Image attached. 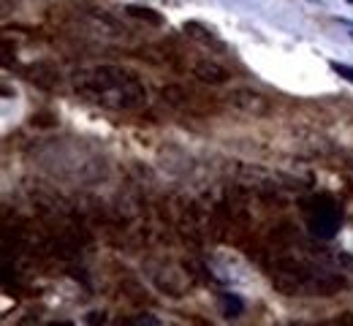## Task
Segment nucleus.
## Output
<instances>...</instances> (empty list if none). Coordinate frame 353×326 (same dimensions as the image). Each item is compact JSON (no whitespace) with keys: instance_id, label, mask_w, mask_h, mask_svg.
Listing matches in <instances>:
<instances>
[{"instance_id":"obj_1","label":"nucleus","mask_w":353,"mask_h":326,"mask_svg":"<svg viewBox=\"0 0 353 326\" xmlns=\"http://www.w3.org/2000/svg\"><path fill=\"white\" fill-rule=\"evenodd\" d=\"M337 229H340V210L329 198H321L310 212V232L318 239H332Z\"/></svg>"},{"instance_id":"obj_2","label":"nucleus","mask_w":353,"mask_h":326,"mask_svg":"<svg viewBox=\"0 0 353 326\" xmlns=\"http://www.w3.org/2000/svg\"><path fill=\"white\" fill-rule=\"evenodd\" d=\"M28 79H30V82H36V85H39V88H44V90H54V88H57V82H60V74H57L52 65L39 63L36 68H30V71H28Z\"/></svg>"},{"instance_id":"obj_3","label":"nucleus","mask_w":353,"mask_h":326,"mask_svg":"<svg viewBox=\"0 0 353 326\" xmlns=\"http://www.w3.org/2000/svg\"><path fill=\"white\" fill-rule=\"evenodd\" d=\"M193 74L204 82V85H221L228 79V74L223 71L221 65H215V63H199V65H193Z\"/></svg>"},{"instance_id":"obj_4","label":"nucleus","mask_w":353,"mask_h":326,"mask_svg":"<svg viewBox=\"0 0 353 326\" xmlns=\"http://www.w3.org/2000/svg\"><path fill=\"white\" fill-rule=\"evenodd\" d=\"M125 11H128L131 17H136V19H147L150 25H161V22H163L161 11H155V8H147V6H128Z\"/></svg>"},{"instance_id":"obj_5","label":"nucleus","mask_w":353,"mask_h":326,"mask_svg":"<svg viewBox=\"0 0 353 326\" xmlns=\"http://www.w3.org/2000/svg\"><path fill=\"white\" fill-rule=\"evenodd\" d=\"M185 33H188V36H201L204 41H215L212 30H207V28L199 25V22H188V25H185Z\"/></svg>"},{"instance_id":"obj_6","label":"nucleus","mask_w":353,"mask_h":326,"mask_svg":"<svg viewBox=\"0 0 353 326\" xmlns=\"http://www.w3.org/2000/svg\"><path fill=\"white\" fill-rule=\"evenodd\" d=\"M225 313L228 316H239L242 313V299L239 296H225Z\"/></svg>"},{"instance_id":"obj_7","label":"nucleus","mask_w":353,"mask_h":326,"mask_svg":"<svg viewBox=\"0 0 353 326\" xmlns=\"http://www.w3.org/2000/svg\"><path fill=\"white\" fill-rule=\"evenodd\" d=\"M332 68H334V74H340L343 79L353 82V65H348V63H332Z\"/></svg>"},{"instance_id":"obj_8","label":"nucleus","mask_w":353,"mask_h":326,"mask_svg":"<svg viewBox=\"0 0 353 326\" xmlns=\"http://www.w3.org/2000/svg\"><path fill=\"white\" fill-rule=\"evenodd\" d=\"M348 3H353V0H348Z\"/></svg>"}]
</instances>
